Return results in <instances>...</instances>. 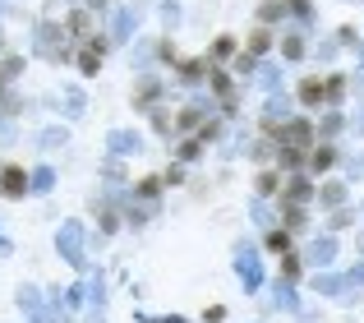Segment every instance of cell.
Masks as SVG:
<instances>
[{
	"instance_id": "1",
	"label": "cell",
	"mask_w": 364,
	"mask_h": 323,
	"mask_svg": "<svg viewBox=\"0 0 364 323\" xmlns=\"http://www.w3.org/2000/svg\"><path fill=\"white\" fill-rule=\"evenodd\" d=\"M0 180H5V185H0L5 194H23V176H18V171H5Z\"/></svg>"
}]
</instances>
